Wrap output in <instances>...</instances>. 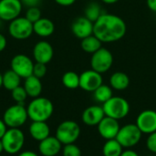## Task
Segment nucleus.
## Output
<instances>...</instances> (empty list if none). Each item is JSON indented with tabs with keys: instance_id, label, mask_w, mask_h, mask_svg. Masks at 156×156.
<instances>
[{
	"instance_id": "nucleus-1",
	"label": "nucleus",
	"mask_w": 156,
	"mask_h": 156,
	"mask_svg": "<svg viewBox=\"0 0 156 156\" xmlns=\"http://www.w3.org/2000/svg\"><path fill=\"white\" fill-rule=\"evenodd\" d=\"M126 32V23L114 14L102 13L93 23V35L102 43L119 41L125 36Z\"/></svg>"
},
{
	"instance_id": "nucleus-2",
	"label": "nucleus",
	"mask_w": 156,
	"mask_h": 156,
	"mask_svg": "<svg viewBox=\"0 0 156 156\" xmlns=\"http://www.w3.org/2000/svg\"><path fill=\"white\" fill-rule=\"evenodd\" d=\"M27 111L32 122H47L53 114L54 106L48 98L37 97L29 102Z\"/></svg>"
},
{
	"instance_id": "nucleus-3",
	"label": "nucleus",
	"mask_w": 156,
	"mask_h": 156,
	"mask_svg": "<svg viewBox=\"0 0 156 156\" xmlns=\"http://www.w3.org/2000/svg\"><path fill=\"white\" fill-rule=\"evenodd\" d=\"M105 116L115 120H122L128 116L130 112V104L126 99L120 96H112L109 101L102 104Z\"/></svg>"
},
{
	"instance_id": "nucleus-4",
	"label": "nucleus",
	"mask_w": 156,
	"mask_h": 156,
	"mask_svg": "<svg viewBox=\"0 0 156 156\" xmlns=\"http://www.w3.org/2000/svg\"><path fill=\"white\" fill-rule=\"evenodd\" d=\"M1 141L5 152L8 154H16L19 153L24 146L25 135L19 128H9Z\"/></svg>"
},
{
	"instance_id": "nucleus-5",
	"label": "nucleus",
	"mask_w": 156,
	"mask_h": 156,
	"mask_svg": "<svg viewBox=\"0 0 156 156\" xmlns=\"http://www.w3.org/2000/svg\"><path fill=\"white\" fill-rule=\"evenodd\" d=\"M142 135V132L135 123H129L120 128L115 139L123 148L131 149L140 143Z\"/></svg>"
},
{
	"instance_id": "nucleus-6",
	"label": "nucleus",
	"mask_w": 156,
	"mask_h": 156,
	"mask_svg": "<svg viewBox=\"0 0 156 156\" xmlns=\"http://www.w3.org/2000/svg\"><path fill=\"white\" fill-rule=\"evenodd\" d=\"M27 108L23 104H15L8 107L3 115V121L8 128H19L27 121Z\"/></svg>"
},
{
	"instance_id": "nucleus-7",
	"label": "nucleus",
	"mask_w": 156,
	"mask_h": 156,
	"mask_svg": "<svg viewBox=\"0 0 156 156\" xmlns=\"http://www.w3.org/2000/svg\"><path fill=\"white\" fill-rule=\"evenodd\" d=\"M80 135V125L71 120L62 122L56 130V137L64 145L74 144Z\"/></svg>"
},
{
	"instance_id": "nucleus-8",
	"label": "nucleus",
	"mask_w": 156,
	"mask_h": 156,
	"mask_svg": "<svg viewBox=\"0 0 156 156\" xmlns=\"http://www.w3.org/2000/svg\"><path fill=\"white\" fill-rule=\"evenodd\" d=\"M8 33L10 37L17 40H25L34 33L33 23L26 16H18L9 22Z\"/></svg>"
},
{
	"instance_id": "nucleus-9",
	"label": "nucleus",
	"mask_w": 156,
	"mask_h": 156,
	"mask_svg": "<svg viewBox=\"0 0 156 156\" xmlns=\"http://www.w3.org/2000/svg\"><path fill=\"white\" fill-rule=\"evenodd\" d=\"M90 66L91 69L102 74L110 70L113 64L112 53L105 48H101L95 53L91 54Z\"/></svg>"
},
{
	"instance_id": "nucleus-10",
	"label": "nucleus",
	"mask_w": 156,
	"mask_h": 156,
	"mask_svg": "<svg viewBox=\"0 0 156 156\" xmlns=\"http://www.w3.org/2000/svg\"><path fill=\"white\" fill-rule=\"evenodd\" d=\"M34 64L33 60L25 54H17L14 56L10 61L11 69L22 79H26L33 75Z\"/></svg>"
},
{
	"instance_id": "nucleus-11",
	"label": "nucleus",
	"mask_w": 156,
	"mask_h": 156,
	"mask_svg": "<svg viewBox=\"0 0 156 156\" xmlns=\"http://www.w3.org/2000/svg\"><path fill=\"white\" fill-rule=\"evenodd\" d=\"M23 4L20 0H0V18L10 22L20 16Z\"/></svg>"
},
{
	"instance_id": "nucleus-12",
	"label": "nucleus",
	"mask_w": 156,
	"mask_h": 156,
	"mask_svg": "<svg viewBox=\"0 0 156 156\" xmlns=\"http://www.w3.org/2000/svg\"><path fill=\"white\" fill-rule=\"evenodd\" d=\"M101 84H103L101 74L93 69L85 70L80 75V88L85 91L93 92Z\"/></svg>"
},
{
	"instance_id": "nucleus-13",
	"label": "nucleus",
	"mask_w": 156,
	"mask_h": 156,
	"mask_svg": "<svg viewBox=\"0 0 156 156\" xmlns=\"http://www.w3.org/2000/svg\"><path fill=\"white\" fill-rule=\"evenodd\" d=\"M135 124L143 134H151L156 132V112L145 110L139 113Z\"/></svg>"
},
{
	"instance_id": "nucleus-14",
	"label": "nucleus",
	"mask_w": 156,
	"mask_h": 156,
	"mask_svg": "<svg viewBox=\"0 0 156 156\" xmlns=\"http://www.w3.org/2000/svg\"><path fill=\"white\" fill-rule=\"evenodd\" d=\"M32 54L33 58L36 62L47 65L53 58L54 49L49 42L46 40H40L35 44Z\"/></svg>"
},
{
	"instance_id": "nucleus-15",
	"label": "nucleus",
	"mask_w": 156,
	"mask_h": 156,
	"mask_svg": "<svg viewBox=\"0 0 156 156\" xmlns=\"http://www.w3.org/2000/svg\"><path fill=\"white\" fill-rule=\"evenodd\" d=\"M97 126L100 135L106 141L115 139L121 128L118 120L108 116H105Z\"/></svg>"
},
{
	"instance_id": "nucleus-16",
	"label": "nucleus",
	"mask_w": 156,
	"mask_h": 156,
	"mask_svg": "<svg viewBox=\"0 0 156 156\" xmlns=\"http://www.w3.org/2000/svg\"><path fill=\"white\" fill-rule=\"evenodd\" d=\"M71 31L76 37L83 39L93 35V22L86 16L77 17L71 25Z\"/></svg>"
},
{
	"instance_id": "nucleus-17",
	"label": "nucleus",
	"mask_w": 156,
	"mask_h": 156,
	"mask_svg": "<svg viewBox=\"0 0 156 156\" xmlns=\"http://www.w3.org/2000/svg\"><path fill=\"white\" fill-rule=\"evenodd\" d=\"M104 117L105 113L102 106L92 105L83 111L81 120L88 126H97Z\"/></svg>"
},
{
	"instance_id": "nucleus-18",
	"label": "nucleus",
	"mask_w": 156,
	"mask_h": 156,
	"mask_svg": "<svg viewBox=\"0 0 156 156\" xmlns=\"http://www.w3.org/2000/svg\"><path fill=\"white\" fill-rule=\"evenodd\" d=\"M62 149V144L56 136H48L39 142L38 151L43 156H56Z\"/></svg>"
},
{
	"instance_id": "nucleus-19",
	"label": "nucleus",
	"mask_w": 156,
	"mask_h": 156,
	"mask_svg": "<svg viewBox=\"0 0 156 156\" xmlns=\"http://www.w3.org/2000/svg\"><path fill=\"white\" fill-rule=\"evenodd\" d=\"M34 33L40 37H48L55 31V25L49 18L41 17L35 23H33Z\"/></svg>"
},
{
	"instance_id": "nucleus-20",
	"label": "nucleus",
	"mask_w": 156,
	"mask_h": 156,
	"mask_svg": "<svg viewBox=\"0 0 156 156\" xmlns=\"http://www.w3.org/2000/svg\"><path fill=\"white\" fill-rule=\"evenodd\" d=\"M29 133L33 139L41 142L49 136L50 129L46 122H32L29 126Z\"/></svg>"
},
{
	"instance_id": "nucleus-21",
	"label": "nucleus",
	"mask_w": 156,
	"mask_h": 156,
	"mask_svg": "<svg viewBox=\"0 0 156 156\" xmlns=\"http://www.w3.org/2000/svg\"><path fill=\"white\" fill-rule=\"evenodd\" d=\"M23 87L25 88L28 97H31V98L39 97V95L42 92V88H43L40 79L37 78L34 75H31L25 79Z\"/></svg>"
},
{
	"instance_id": "nucleus-22",
	"label": "nucleus",
	"mask_w": 156,
	"mask_h": 156,
	"mask_svg": "<svg viewBox=\"0 0 156 156\" xmlns=\"http://www.w3.org/2000/svg\"><path fill=\"white\" fill-rule=\"evenodd\" d=\"M130 85L129 76L122 71H116L110 77V86L115 90H124Z\"/></svg>"
},
{
	"instance_id": "nucleus-23",
	"label": "nucleus",
	"mask_w": 156,
	"mask_h": 156,
	"mask_svg": "<svg viewBox=\"0 0 156 156\" xmlns=\"http://www.w3.org/2000/svg\"><path fill=\"white\" fill-rule=\"evenodd\" d=\"M2 76H3V87L5 90L12 91L14 89L20 86L22 78L19 75H17L15 71H13L11 69L6 70Z\"/></svg>"
},
{
	"instance_id": "nucleus-24",
	"label": "nucleus",
	"mask_w": 156,
	"mask_h": 156,
	"mask_svg": "<svg viewBox=\"0 0 156 156\" xmlns=\"http://www.w3.org/2000/svg\"><path fill=\"white\" fill-rule=\"evenodd\" d=\"M101 45H102V42L94 35L89 36L81 39V42H80V47L82 50L89 54L95 53L97 50H99L101 48Z\"/></svg>"
},
{
	"instance_id": "nucleus-25",
	"label": "nucleus",
	"mask_w": 156,
	"mask_h": 156,
	"mask_svg": "<svg viewBox=\"0 0 156 156\" xmlns=\"http://www.w3.org/2000/svg\"><path fill=\"white\" fill-rule=\"evenodd\" d=\"M123 152V147L116 139L107 140L102 147L103 156H121Z\"/></svg>"
},
{
	"instance_id": "nucleus-26",
	"label": "nucleus",
	"mask_w": 156,
	"mask_h": 156,
	"mask_svg": "<svg viewBox=\"0 0 156 156\" xmlns=\"http://www.w3.org/2000/svg\"><path fill=\"white\" fill-rule=\"evenodd\" d=\"M113 96L112 88L110 85L101 84L98 89H96L93 91V97L94 100L100 103H105L107 101H109Z\"/></svg>"
},
{
	"instance_id": "nucleus-27",
	"label": "nucleus",
	"mask_w": 156,
	"mask_h": 156,
	"mask_svg": "<svg viewBox=\"0 0 156 156\" xmlns=\"http://www.w3.org/2000/svg\"><path fill=\"white\" fill-rule=\"evenodd\" d=\"M61 81L67 89H78L80 87V75L74 71H67L63 74Z\"/></svg>"
},
{
	"instance_id": "nucleus-28",
	"label": "nucleus",
	"mask_w": 156,
	"mask_h": 156,
	"mask_svg": "<svg viewBox=\"0 0 156 156\" xmlns=\"http://www.w3.org/2000/svg\"><path fill=\"white\" fill-rule=\"evenodd\" d=\"M84 14H85L84 16H86L89 20H90L91 22L94 23L101 16V15L102 14L101 7L95 1L94 2H91V3H90L86 6L85 11H84Z\"/></svg>"
},
{
	"instance_id": "nucleus-29",
	"label": "nucleus",
	"mask_w": 156,
	"mask_h": 156,
	"mask_svg": "<svg viewBox=\"0 0 156 156\" xmlns=\"http://www.w3.org/2000/svg\"><path fill=\"white\" fill-rule=\"evenodd\" d=\"M11 96H12V99L17 104H23V105H24V102L26 101L27 98L28 97L25 88L22 86H18L17 88L14 89L11 91Z\"/></svg>"
},
{
	"instance_id": "nucleus-30",
	"label": "nucleus",
	"mask_w": 156,
	"mask_h": 156,
	"mask_svg": "<svg viewBox=\"0 0 156 156\" xmlns=\"http://www.w3.org/2000/svg\"><path fill=\"white\" fill-rule=\"evenodd\" d=\"M62 154L63 156H81V150L75 144H69L64 145Z\"/></svg>"
},
{
	"instance_id": "nucleus-31",
	"label": "nucleus",
	"mask_w": 156,
	"mask_h": 156,
	"mask_svg": "<svg viewBox=\"0 0 156 156\" xmlns=\"http://www.w3.org/2000/svg\"><path fill=\"white\" fill-rule=\"evenodd\" d=\"M25 16L32 23H35L38 19L41 18V11L37 6L27 7Z\"/></svg>"
},
{
	"instance_id": "nucleus-32",
	"label": "nucleus",
	"mask_w": 156,
	"mask_h": 156,
	"mask_svg": "<svg viewBox=\"0 0 156 156\" xmlns=\"http://www.w3.org/2000/svg\"><path fill=\"white\" fill-rule=\"evenodd\" d=\"M46 74H47V66H46V64L36 62L34 64L33 75L36 76L37 78H38V79H42L43 77H45Z\"/></svg>"
},
{
	"instance_id": "nucleus-33",
	"label": "nucleus",
	"mask_w": 156,
	"mask_h": 156,
	"mask_svg": "<svg viewBox=\"0 0 156 156\" xmlns=\"http://www.w3.org/2000/svg\"><path fill=\"white\" fill-rule=\"evenodd\" d=\"M146 147L150 152L156 154V132L148 135L146 140Z\"/></svg>"
},
{
	"instance_id": "nucleus-34",
	"label": "nucleus",
	"mask_w": 156,
	"mask_h": 156,
	"mask_svg": "<svg viewBox=\"0 0 156 156\" xmlns=\"http://www.w3.org/2000/svg\"><path fill=\"white\" fill-rule=\"evenodd\" d=\"M20 1L24 5L27 7H31V6H37L40 0H20Z\"/></svg>"
},
{
	"instance_id": "nucleus-35",
	"label": "nucleus",
	"mask_w": 156,
	"mask_h": 156,
	"mask_svg": "<svg viewBox=\"0 0 156 156\" xmlns=\"http://www.w3.org/2000/svg\"><path fill=\"white\" fill-rule=\"evenodd\" d=\"M6 45H7L6 37L2 33H0V53L5 50V48H6Z\"/></svg>"
},
{
	"instance_id": "nucleus-36",
	"label": "nucleus",
	"mask_w": 156,
	"mask_h": 156,
	"mask_svg": "<svg viewBox=\"0 0 156 156\" xmlns=\"http://www.w3.org/2000/svg\"><path fill=\"white\" fill-rule=\"evenodd\" d=\"M54 1L58 5H62V6H69L76 2V0H54Z\"/></svg>"
},
{
	"instance_id": "nucleus-37",
	"label": "nucleus",
	"mask_w": 156,
	"mask_h": 156,
	"mask_svg": "<svg viewBox=\"0 0 156 156\" xmlns=\"http://www.w3.org/2000/svg\"><path fill=\"white\" fill-rule=\"evenodd\" d=\"M7 131V126L5 123V122L3 121V119H0V139L3 138V136L5 135V133Z\"/></svg>"
},
{
	"instance_id": "nucleus-38",
	"label": "nucleus",
	"mask_w": 156,
	"mask_h": 156,
	"mask_svg": "<svg viewBox=\"0 0 156 156\" xmlns=\"http://www.w3.org/2000/svg\"><path fill=\"white\" fill-rule=\"evenodd\" d=\"M121 156H140L135 151L131 150V149H127V150H123L122 154Z\"/></svg>"
},
{
	"instance_id": "nucleus-39",
	"label": "nucleus",
	"mask_w": 156,
	"mask_h": 156,
	"mask_svg": "<svg viewBox=\"0 0 156 156\" xmlns=\"http://www.w3.org/2000/svg\"><path fill=\"white\" fill-rule=\"evenodd\" d=\"M146 4L150 10L156 12V0H146Z\"/></svg>"
},
{
	"instance_id": "nucleus-40",
	"label": "nucleus",
	"mask_w": 156,
	"mask_h": 156,
	"mask_svg": "<svg viewBox=\"0 0 156 156\" xmlns=\"http://www.w3.org/2000/svg\"><path fill=\"white\" fill-rule=\"evenodd\" d=\"M18 156H38L35 152L32 151H24L22 153H20Z\"/></svg>"
},
{
	"instance_id": "nucleus-41",
	"label": "nucleus",
	"mask_w": 156,
	"mask_h": 156,
	"mask_svg": "<svg viewBox=\"0 0 156 156\" xmlns=\"http://www.w3.org/2000/svg\"><path fill=\"white\" fill-rule=\"evenodd\" d=\"M103 3H105V4H107V5H112V4H115V3H117L119 0H101Z\"/></svg>"
},
{
	"instance_id": "nucleus-42",
	"label": "nucleus",
	"mask_w": 156,
	"mask_h": 156,
	"mask_svg": "<svg viewBox=\"0 0 156 156\" xmlns=\"http://www.w3.org/2000/svg\"><path fill=\"white\" fill-rule=\"evenodd\" d=\"M4 151V146H3V144H2V141L0 139V154H2V152Z\"/></svg>"
},
{
	"instance_id": "nucleus-43",
	"label": "nucleus",
	"mask_w": 156,
	"mask_h": 156,
	"mask_svg": "<svg viewBox=\"0 0 156 156\" xmlns=\"http://www.w3.org/2000/svg\"><path fill=\"white\" fill-rule=\"evenodd\" d=\"M1 87H3V76H2V74L0 73V88Z\"/></svg>"
},
{
	"instance_id": "nucleus-44",
	"label": "nucleus",
	"mask_w": 156,
	"mask_h": 156,
	"mask_svg": "<svg viewBox=\"0 0 156 156\" xmlns=\"http://www.w3.org/2000/svg\"><path fill=\"white\" fill-rule=\"evenodd\" d=\"M2 23H3V20L0 18V27H1V25H2Z\"/></svg>"
},
{
	"instance_id": "nucleus-45",
	"label": "nucleus",
	"mask_w": 156,
	"mask_h": 156,
	"mask_svg": "<svg viewBox=\"0 0 156 156\" xmlns=\"http://www.w3.org/2000/svg\"><path fill=\"white\" fill-rule=\"evenodd\" d=\"M91 2H94V1H96V0H90Z\"/></svg>"
},
{
	"instance_id": "nucleus-46",
	"label": "nucleus",
	"mask_w": 156,
	"mask_h": 156,
	"mask_svg": "<svg viewBox=\"0 0 156 156\" xmlns=\"http://www.w3.org/2000/svg\"><path fill=\"white\" fill-rule=\"evenodd\" d=\"M0 156H4V155H0Z\"/></svg>"
}]
</instances>
